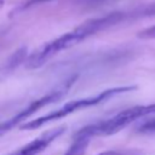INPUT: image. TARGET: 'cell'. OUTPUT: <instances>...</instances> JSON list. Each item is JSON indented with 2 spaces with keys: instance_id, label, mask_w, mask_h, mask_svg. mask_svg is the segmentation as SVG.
Listing matches in <instances>:
<instances>
[{
  "instance_id": "6da1fadb",
  "label": "cell",
  "mask_w": 155,
  "mask_h": 155,
  "mask_svg": "<svg viewBox=\"0 0 155 155\" xmlns=\"http://www.w3.org/2000/svg\"><path fill=\"white\" fill-rule=\"evenodd\" d=\"M127 21L128 11H114L101 17L88 18L74 29L42 44L40 47L34 50L30 54L27 56L24 65L28 69H38L58 53L79 45L80 42L94 34H98L105 29H109Z\"/></svg>"
},
{
  "instance_id": "7a4b0ae2",
  "label": "cell",
  "mask_w": 155,
  "mask_h": 155,
  "mask_svg": "<svg viewBox=\"0 0 155 155\" xmlns=\"http://www.w3.org/2000/svg\"><path fill=\"white\" fill-rule=\"evenodd\" d=\"M134 90H137V86H116V87H111V88L104 90V91H102V92H99L97 94H93V96H88V97L69 101L68 103L63 104L58 109H56V110H53V111H51V113H48L46 115L35 117V119H33V120H30L28 122H24L23 125L19 126V128L23 130V131L38 130L39 127L45 126V125H47L50 122H53V121H57V120L63 119L65 116H69V115H71V114H74L76 111H80V110L98 105V104H101V103H103L105 101H109V99L114 98L117 94L131 92V91H134Z\"/></svg>"
},
{
  "instance_id": "3957f363",
  "label": "cell",
  "mask_w": 155,
  "mask_h": 155,
  "mask_svg": "<svg viewBox=\"0 0 155 155\" xmlns=\"http://www.w3.org/2000/svg\"><path fill=\"white\" fill-rule=\"evenodd\" d=\"M155 114V102L143 105H134L127 109H124L119 111L117 114L113 115L111 117L97 121L94 124H90L80 128L74 136L84 137L92 139L94 137H104V136H111L117 133L119 131L124 130L132 122L137 121L138 119Z\"/></svg>"
},
{
  "instance_id": "277c9868",
  "label": "cell",
  "mask_w": 155,
  "mask_h": 155,
  "mask_svg": "<svg viewBox=\"0 0 155 155\" xmlns=\"http://www.w3.org/2000/svg\"><path fill=\"white\" fill-rule=\"evenodd\" d=\"M76 78H71V79H68L64 84H62L58 88H54V90H51L50 92L42 94L41 97L31 101L28 105H25L24 108H22L19 111H17L15 115H12L10 119L7 120H4L0 122V137L4 136L5 133H7L8 131L13 130L15 127L17 126H21L24 124V121L27 119H29L31 115H34L36 111H39L40 109H42L44 107L48 105V104H52L57 101H59L67 92L68 90L70 88V86L73 85V82L75 81Z\"/></svg>"
},
{
  "instance_id": "5b68a950",
  "label": "cell",
  "mask_w": 155,
  "mask_h": 155,
  "mask_svg": "<svg viewBox=\"0 0 155 155\" xmlns=\"http://www.w3.org/2000/svg\"><path fill=\"white\" fill-rule=\"evenodd\" d=\"M64 132H65L64 126H58V127L51 128L7 155H39L46 148H48L52 142H54L57 138H59Z\"/></svg>"
},
{
  "instance_id": "8992f818",
  "label": "cell",
  "mask_w": 155,
  "mask_h": 155,
  "mask_svg": "<svg viewBox=\"0 0 155 155\" xmlns=\"http://www.w3.org/2000/svg\"><path fill=\"white\" fill-rule=\"evenodd\" d=\"M128 16H130V21L154 17L155 16V0L151 2L140 5V6H137L132 10H128Z\"/></svg>"
},
{
  "instance_id": "52a82bcc",
  "label": "cell",
  "mask_w": 155,
  "mask_h": 155,
  "mask_svg": "<svg viewBox=\"0 0 155 155\" xmlns=\"http://www.w3.org/2000/svg\"><path fill=\"white\" fill-rule=\"evenodd\" d=\"M91 139L84 138V137H73V142L69 147V149L64 153V155H84L85 151L88 148V143Z\"/></svg>"
},
{
  "instance_id": "ba28073f",
  "label": "cell",
  "mask_w": 155,
  "mask_h": 155,
  "mask_svg": "<svg viewBox=\"0 0 155 155\" xmlns=\"http://www.w3.org/2000/svg\"><path fill=\"white\" fill-rule=\"evenodd\" d=\"M137 131L140 133H144V134H155V117L139 125Z\"/></svg>"
},
{
  "instance_id": "9c48e42d",
  "label": "cell",
  "mask_w": 155,
  "mask_h": 155,
  "mask_svg": "<svg viewBox=\"0 0 155 155\" xmlns=\"http://www.w3.org/2000/svg\"><path fill=\"white\" fill-rule=\"evenodd\" d=\"M45 1H47V0H28V1H25L24 4H22L21 6H18V7L13 11V13H19V12H22V11H24V10H27V8L31 7V6H34V5H38V4H41V2H45Z\"/></svg>"
},
{
  "instance_id": "30bf717a",
  "label": "cell",
  "mask_w": 155,
  "mask_h": 155,
  "mask_svg": "<svg viewBox=\"0 0 155 155\" xmlns=\"http://www.w3.org/2000/svg\"><path fill=\"white\" fill-rule=\"evenodd\" d=\"M138 38L140 39H155V25L149 27L138 33Z\"/></svg>"
},
{
  "instance_id": "8fae6325",
  "label": "cell",
  "mask_w": 155,
  "mask_h": 155,
  "mask_svg": "<svg viewBox=\"0 0 155 155\" xmlns=\"http://www.w3.org/2000/svg\"><path fill=\"white\" fill-rule=\"evenodd\" d=\"M97 155H126V154L124 151H119V150H108V151L99 153Z\"/></svg>"
},
{
  "instance_id": "7c38bea8",
  "label": "cell",
  "mask_w": 155,
  "mask_h": 155,
  "mask_svg": "<svg viewBox=\"0 0 155 155\" xmlns=\"http://www.w3.org/2000/svg\"><path fill=\"white\" fill-rule=\"evenodd\" d=\"M4 5H5V0H0V10L4 7Z\"/></svg>"
}]
</instances>
